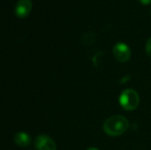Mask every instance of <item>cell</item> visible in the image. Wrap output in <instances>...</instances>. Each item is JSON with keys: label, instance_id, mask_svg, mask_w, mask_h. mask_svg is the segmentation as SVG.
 Instances as JSON below:
<instances>
[{"label": "cell", "instance_id": "3957f363", "mask_svg": "<svg viewBox=\"0 0 151 150\" xmlns=\"http://www.w3.org/2000/svg\"><path fill=\"white\" fill-rule=\"evenodd\" d=\"M112 52L115 58L120 63H126L131 57V50L128 45L124 42L116 43L113 47Z\"/></svg>", "mask_w": 151, "mask_h": 150}, {"label": "cell", "instance_id": "277c9868", "mask_svg": "<svg viewBox=\"0 0 151 150\" xmlns=\"http://www.w3.org/2000/svg\"><path fill=\"white\" fill-rule=\"evenodd\" d=\"M35 147L37 150H57L55 141L47 135H39L35 141Z\"/></svg>", "mask_w": 151, "mask_h": 150}, {"label": "cell", "instance_id": "ba28073f", "mask_svg": "<svg viewBox=\"0 0 151 150\" xmlns=\"http://www.w3.org/2000/svg\"><path fill=\"white\" fill-rule=\"evenodd\" d=\"M139 1H140V3H142L144 5H148V4H151V0H139Z\"/></svg>", "mask_w": 151, "mask_h": 150}, {"label": "cell", "instance_id": "9c48e42d", "mask_svg": "<svg viewBox=\"0 0 151 150\" xmlns=\"http://www.w3.org/2000/svg\"><path fill=\"white\" fill-rule=\"evenodd\" d=\"M87 150H98L97 149H96V148H89V149H88Z\"/></svg>", "mask_w": 151, "mask_h": 150}, {"label": "cell", "instance_id": "8992f818", "mask_svg": "<svg viewBox=\"0 0 151 150\" xmlns=\"http://www.w3.org/2000/svg\"><path fill=\"white\" fill-rule=\"evenodd\" d=\"M30 137L27 133H18L15 136H14V142L19 146V147H22V148H26L27 147L29 144H30Z\"/></svg>", "mask_w": 151, "mask_h": 150}, {"label": "cell", "instance_id": "52a82bcc", "mask_svg": "<svg viewBox=\"0 0 151 150\" xmlns=\"http://www.w3.org/2000/svg\"><path fill=\"white\" fill-rule=\"evenodd\" d=\"M146 52L149 57H151V37L148 40L147 44H146Z\"/></svg>", "mask_w": 151, "mask_h": 150}, {"label": "cell", "instance_id": "7a4b0ae2", "mask_svg": "<svg viewBox=\"0 0 151 150\" xmlns=\"http://www.w3.org/2000/svg\"><path fill=\"white\" fill-rule=\"evenodd\" d=\"M140 103V97L136 91L133 89L124 90L119 96V103L126 111L135 110Z\"/></svg>", "mask_w": 151, "mask_h": 150}, {"label": "cell", "instance_id": "5b68a950", "mask_svg": "<svg viewBox=\"0 0 151 150\" xmlns=\"http://www.w3.org/2000/svg\"><path fill=\"white\" fill-rule=\"evenodd\" d=\"M32 10L31 0H18L15 5V14L20 19L27 17Z\"/></svg>", "mask_w": 151, "mask_h": 150}, {"label": "cell", "instance_id": "6da1fadb", "mask_svg": "<svg viewBox=\"0 0 151 150\" xmlns=\"http://www.w3.org/2000/svg\"><path fill=\"white\" fill-rule=\"evenodd\" d=\"M128 121L125 117L115 115L106 119L104 124V131L110 136H119L128 129Z\"/></svg>", "mask_w": 151, "mask_h": 150}]
</instances>
